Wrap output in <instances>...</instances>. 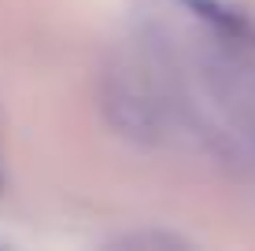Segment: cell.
I'll use <instances>...</instances> for the list:
<instances>
[{
  "label": "cell",
  "instance_id": "cell-1",
  "mask_svg": "<svg viewBox=\"0 0 255 251\" xmlns=\"http://www.w3.org/2000/svg\"><path fill=\"white\" fill-rule=\"evenodd\" d=\"M108 115L126 137H137L140 141V137L155 133V118H152V111H148L144 96H137L126 85H115V89L108 92Z\"/></svg>",
  "mask_w": 255,
  "mask_h": 251
}]
</instances>
